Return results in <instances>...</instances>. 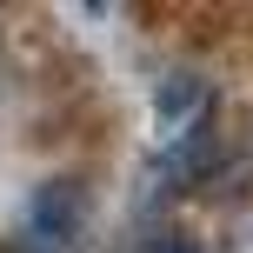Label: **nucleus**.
Wrapping results in <instances>:
<instances>
[{"mask_svg":"<svg viewBox=\"0 0 253 253\" xmlns=\"http://www.w3.org/2000/svg\"><path fill=\"white\" fill-rule=\"evenodd\" d=\"M80 227H87V187L47 180V187H34V200L20 213V253H74Z\"/></svg>","mask_w":253,"mask_h":253,"instance_id":"obj_1","label":"nucleus"},{"mask_svg":"<svg viewBox=\"0 0 253 253\" xmlns=\"http://www.w3.org/2000/svg\"><path fill=\"white\" fill-rule=\"evenodd\" d=\"M153 253H200V247H193L187 233H160V240H153Z\"/></svg>","mask_w":253,"mask_h":253,"instance_id":"obj_2","label":"nucleus"}]
</instances>
